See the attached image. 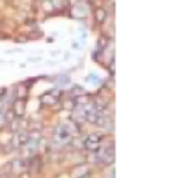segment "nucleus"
Here are the masks:
<instances>
[{
  "instance_id": "obj_1",
  "label": "nucleus",
  "mask_w": 178,
  "mask_h": 178,
  "mask_svg": "<svg viewBox=\"0 0 178 178\" xmlns=\"http://www.w3.org/2000/svg\"><path fill=\"white\" fill-rule=\"evenodd\" d=\"M29 135L27 132H17V135H14V138H13V142L11 145L13 148H17V146H22L27 143V141H28Z\"/></svg>"
},
{
  "instance_id": "obj_4",
  "label": "nucleus",
  "mask_w": 178,
  "mask_h": 178,
  "mask_svg": "<svg viewBox=\"0 0 178 178\" xmlns=\"http://www.w3.org/2000/svg\"><path fill=\"white\" fill-rule=\"evenodd\" d=\"M42 100H43V103H46V105H52L53 102H54V97H53L52 95H44V96L42 97Z\"/></svg>"
},
{
  "instance_id": "obj_5",
  "label": "nucleus",
  "mask_w": 178,
  "mask_h": 178,
  "mask_svg": "<svg viewBox=\"0 0 178 178\" xmlns=\"http://www.w3.org/2000/svg\"><path fill=\"white\" fill-rule=\"evenodd\" d=\"M0 178H10V177H8V174H4V173H1V174H0Z\"/></svg>"
},
{
  "instance_id": "obj_2",
  "label": "nucleus",
  "mask_w": 178,
  "mask_h": 178,
  "mask_svg": "<svg viewBox=\"0 0 178 178\" xmlns=\"http://www.w3.org/2000/svg\"><path fill=\"white\" fill-rule=\"evenodd\" d=\"M13 111L16 114V117H22L25 113V102L22 100V99L16 100L14 105H13Z\"/></svg>"
},
{
  "instance_id": "obj_3",
  "label": "nucleus",
  "mask_w": 178,
  "mask_h": 178,
  "mask_svg": "<svg viewBox=\"0 0 178 178\" xmlns=\"http://www.w3.org/2000/svg\"><path fill=\"white\" fill-rule=\"evenodd\" d=\"M24 167H25V163L22 162V160H14V162L11 163V170L14 171V173H21V171L24 170Z\"/></svg>"
}]
</instances>
